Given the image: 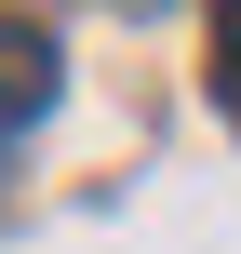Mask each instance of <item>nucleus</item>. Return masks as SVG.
<instances>
[{
  "instance_id": "f257e3e1",
  "label": "nucleus",
  "mask_w": 241,
  "mask_h": 254,
  "mask_svg": "<svg viewBox=\"0 0 241 254\" xmlns=\"http://www.w3.org/2000/svg\"><path fill=\"white\" fill-rule=\"evenodd\" d=\"M40 107H54V40L40 27H0V134L40 121Z\"/></svg>"
},
{
  "instance_id": "f03ea898",
  "label": "nucleus",
  "mask_w": 241,
  "mask_h": 254,
  "mask_svg": "<svg viewBox=\"0 0 241 254\" xmlns=\"http://www.w3.org/2000/svg\"><path fill=\"white\" fill-rule=\"evenodd\" d=\"M215 94L241 107V0H228V27H215Z\"/></svg>"
}]
</instances>
